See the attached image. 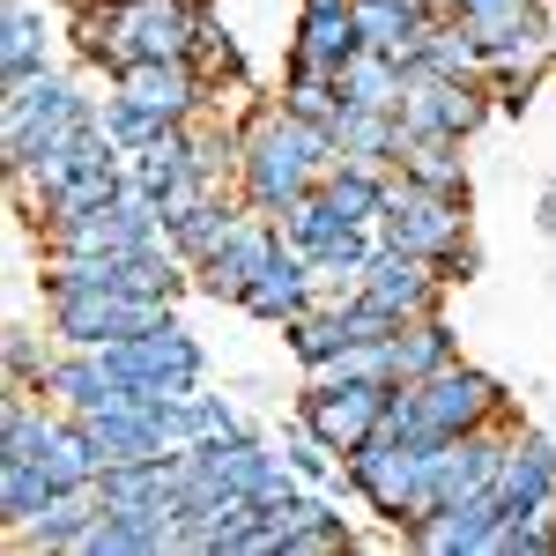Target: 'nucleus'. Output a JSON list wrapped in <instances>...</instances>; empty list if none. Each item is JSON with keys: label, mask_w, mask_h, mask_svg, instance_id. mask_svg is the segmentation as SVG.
I'll use <instances>...</instances> for the list:
<instances>
[{"label": "nucleus", "mask_w": 556, "mask_h": 556, "mask_svg": "<svg viewBox=\"0 0 556 556\" xmlns=\"http://www.w3.org/2000/svg\"><path fill=\"white\" fill-rule=\"evenodd\" d=\"M334 172H342V141H334V127H312V119H298V112H290V104H267V97L245 112L238 201L282 215L298 193L327 186Z\"/></svg>", "instance_id": "obj_1"}, {"label": "nucleus", "mask_w": 556, "mask_h": 556, "mask_svg": "<svg viewBox=\"0 0 556 556\" xmlns=\"http://www.w3.org/2000/svg\"><path fill=\"white\" fill-rule=\"evenodd\" d=\"M208 23V0H97L75 15V38H83V60L112 75L127 60H193Z\"/></svg>", "instance_id": "obj_2"}, {"label": "nucleus", "mask_w": 556, "mask_h": 556, "mask_svg": "<svg viewBox=\"0 0 556 556\" xmlns=\"http://www.w3.org/2000/svg\"><path fill=\"white\" fill-rule=\"evenodd\" d=\"M505 416H513V393L490 371L460 364V356L445 371H430V379L393 386V401H386V430L393 438H460V430L505 424Z\"/></svg>", "instance_id": "obj_3"}, {"label": "nucleus", "mask_w": 556, "mask_h": 556, "mask_svg": "<svg viewBox=\"0 0 556 556\" xmlns=\"http://www.w3.org/2000/svg\"><path fill=\"white\" fill-rule=\"evenodd\" d=\"M89 119H97V104L60 67H38V75L8 83V172H23L30 156L60 149V141H75Z\"/></svg>", "instance_id": "obj_4"}, {"label": "nucleus", "mask_w": 556, "mask_h": 556, "mask_svg": "<svg viewBox=\"0 0 556 556\" xmlns=\"http://www.w3.org/2000/svg\"><path fill=\"white\" fill-rule=\"evenodd\" d=\"M379 238L393 253H424V260H445L468 245V193H438V186H416V178H386V223Z\"/></svg>", "instance_id": "obj_5"}, {"label": "nucleus", "mask_w": 556, "mask_h": 556, "mask_svg": "<svg viewBox=\"0 0 556 556\" xmlns=\"http://www.w3.org/2000/svg\"><path fill=\"white\" fill-rule=\"evenodd\" d=\"M60 349H112L127 334H149L172 319V298H134V290H75V298H45Z\"/></svg>", "instance_id": "obj_6"}, {"label": "nucleus", "mask_w": 556, "mask_h": 556, "mask_svg": "<svg viewBox=\"0 0 556 556\" xmlns=\"http://www.w3.org/2000/svg\"><path fill=\"white\" fill-rule=\"evenodd\" d=\"M497 112V97L490 83H475V75H438V67H408V89H401V134H453V141H468L482 119Z\"/></svg>", "instance_id": "obj_7"}, {"label": "nucleus", "mask_w": 556, "mask_h": 556, "mask_svg": "<svg viewBox=\"0 0 556 556\" xmlns=\"http://www.w3.org/2000/svg\"><path fill=\"white\" fill-rule=\"evenodd\" d=\"M386 401H393V386L386 379H312L298 401V424L319 430L334 453H356L364 438H379L386 430Z\"/></svg>", "instance_id": "obj_8"}, {"label": "nucleus", "mask_w": 556, "mask_h": 556, "mask_svg": "<svg viewBox=\"0 0 556 556\" xmlns=\"http://www.w3.org/2000/svg\"><path fill=\"white\" fill-rule=\"evenodd\" d=\"M104 356H112V371H119V379L149 386V393H164V401H186V393H201V371H208L201 342H193L178 319L149 327V334H127V342H112Z\"/></svg>", "instance_id": "obj_9"}, {"label": "nucleus", "mask_w": 556, "mask_h": 556, "mask_svg": "<svg viewBox=\"0 0 556 556\" xmlns=\"http://www.w3.org/2000/svg\"><path fill=\"white\" fill-rule=\"evenodd\" d=\"M275 253H282V223L245 201V208H238V223H230V238H223V245L193 267V290H208L215 304H245V290L267 275V260H275Z\"/></svg>", "instance_id": "obj_10"}, {"label": "nucleus", "mask_w": 556, "mask_h": 556, "mask_svg": "<svg viewBox=\"0 0 556 556\" xmlns=\"http://www.w3.org/2000/svg\"><path fill=\"white\" fill-rule=\"evenodd\" d=\"M112 97L141 104V112L164 119V127H193L215 104L208 75H201L193 60H127V67H112Z\"/></svg>", "instance_id": "obj_11"}, {"label": "nucleus", "mask_w": 556, "mask_h": 556, "mask_svg": "<svg viewBox=\"0 0 556 556\" xmlns=\"http://www.w3.org/2000/svg\"><path fill=\"white\" fill-rule=\"evenodd\" d=\"M445 267L438 260H424V253H393L386 245L379 260H371V275H364V298L379 304V312H393L401 327L408 319H430V312H445Z\"/></svg>", "instance_id": "obj_12"}, {"label": "nucleus", "mask_w": 556, "mask_h": 556, "mask_svg": "<svg viewBox=\"0 0 556 556\" xmlns=\"http://www.w3.org/2000/svg\"><path fill=\"white\" fill-rule=\"evenodd\" d=\"M312 304H319V282H312V260H304L298 245H282V253L267 260V275L245 290V312H253V319H267V327H282V334L298 327Z\"/></svg>", "instance_id": "obj_13"}, {"label": "nucleus", "mask_w": 556, "mask_h": 556, "mask_svg": "<svg viewBox=\"0 0 556 556\" xmlns=\"http://www.w3.org/2000/svg\"><path fill=\"white\" fill-rule=\"evenodd\" d=\"M356 52H364L356 0H327V8H304V15H298V38H290V60H298V67H327V75H342Z\"/></svg>", "instance_id": "obj_14"}, {"label": "nucleus", "mask_w": 556, "mask_h": 556, "mask_svg": "<svg viewBox=\"0 0 556 556\" xmlns=\"http://www.w3.org/2000/svg\"><path fill=\"white\" fill-rule=\"evenodd\" d=\"M104 519V497H97V482L89 490H52V505H45L23 534H8L15 549H30V556H75L83 549V534Z\"/></svg>", "instance_id": "obj_15"}, {"label": "nucleus", "mask_w": 556, "mask_h": 556, "mask_svg": "<svg viewBox=\"0 0 556 556\" xmlns=\"http://www.w3.org/2000/svg\"><path fill=\"white\" fill-rule=\"evenodd\" d=\"M334 141H342V164L393 172V156H401V119H393V112H364V104H342Z\"/></svg>", "instance_id": "obj_16"}, {"label": "nucleus", "mask_w": 556, "mask_h": 556, "mask_svg": "<svg viewBox=\"0 0 556 556\" xmlns=\"http://www.w3.org/2000/svg\"><path fill=\"white\" fill-rule=\"evenodd\" d=\"M393 172L416 178V186H438V193H468V164H460V141L453 134H401Z\"/></svg>", "instance_id": "obj_17"}, {"label": "nucleus", "mask_w": 556, "mask_h": 556, "mask_svg": "<svg viewBox=\"0 0 556 556\" xmlns=\"http://www.w3.org/2000/svg\"><path fill=\"white\" fill-rule=\"evenodd\" d=\"M401 89H408V67L393 60V52H356L342 67V104H364V112H393L401 119Z\"/></svg>", "instance_id": "obj_18"}, {"label": "nucleus", "mask_w": 556, "mask_h": 556, "mask_svg": "<svg viewBox=\"0 0 556 556\" xmlns=\"http://www.w3.org/2000/svg\"><path fill=\"white\" fill-rule=\"evenodd\" d=\"M238 208H245V201H230V193H208L201 208H186L178 223H164V245H172V253L186 260V267H201V260H208L215 245L230 238V223H238Z\"/></svg>", "instance_id": "obj_19"}, {"label": "nucleus", "mask_w": 556, "mask_h": 556, "mask_svg": "<svg viewBox=\"0 0 556 556\" xmlns=\"http://www.w3.org/2000/svg\"><path fill=\"white\" fill-rule=\"evenodd\" d=\"M119 164H127V178H134V186H149V193L164 201V193H172L178 178L193 172V127H164L156 141H141V149H127Z\"/></svg>", "instance_id": "obj_20"}, {"label": "nucleus", "mask_w": 556, "mask_h": 556, "mask_svg": "<svg viewBox=\"0 0 556 556\" xmlns=\"http://www.w3.org/2000/svg\"><path fill=\"white\" fill-rule=\"evenodd\" d=\"M460 356V342H453V327H445V312H430V319H408L401 334H393V379H430V371H445Z\"/></svg>", "instance_id": "obj_21"}, {"label": "nucleus", "mask_w": 556, "mask_h": 556, "mask_svg": "<svg viewBox=\"0 0 556 556\" xmlns=\"http://www.w3.org/2000/svg\"><path fill=\"white\" fill-rule=\"evenodd\" d=\"M386 178H393V172H364V164H342V172L327 178L319 193H327V208L342 215L349 230H379V223H386Z\"/></svg>", "instance_id": "obj_22"}, {"label": "nucleus", "mask_w": 556, "mask_h": 556, "mask_svg": "<svg viewBox=\"0 0 556 556\" xmlns=\"http://www.w3.org/2000/svg\"><path fill=\"white\" fill-rule=\"evenodd\" d=\"M0 67H8V83H23V75L52 67V60H45V8H38V0H8V23H0Z\"/></svg>", "instance_id": "obj_23"}, {"label": "nucleus", "mask_w": 556, "mask_h": 556, "mask_svg": "<svg viewBox=\"0 0 556 556\" xmlns=\"http://www.w3.org/2000/svg\"><path fill=\"white\" fill-rule=\"evenodd\" d=\"M453 23H460V30H475V38H482V52H490V45L519 38V30L549 23V15H542V0H460V8H453Z\"/></svg>", "instance_id": "obj_24"}, {"label": "nucleus", "mask_w": 556, "mask_h": 556, "mask_svg": "<svg viewBox=\"0 0 556 556\" xmlns=\"http://www.w3.org/2000/svg\"><path fill=\"white\" fill-rule=\"evenodd\" d=\"M45 505H52V475L38 460H0V519H8V534H23Z\"/></svg>", "instance_id": "obj_25"}, {"label": "nucleus", "mask_w": 556, "mask_h": 556, "mask_svg": "<svg viewBox=\"0 0 556 556\" xmlns=\"http://www.w3.org/2000/svg\"><path fill=\"white\" fill-rule=\"evenodd\" d=\"M282 104H290L298 119H312V127H334V119H342V75H327V67H298V60H290Z\"/></svg>", "instance_id": "obj_26"}, {"label": "nucleus", "mask_w": 556, "mask_h": 556, "mask_svg": "<svg viewBox=\"0 0 556 556\" xmlns=\"http://www.w3.org/2000/svg\"><path fill=\"white\" fill-rule=\"evenodd\" d=\"M424 67H438V75H475V83H482L490 52H482L475 30H460L453 15H438V23H430V38H424Z\"/></svg>", "instance_id": "obj_27"}, {"label": "nucleus", "mask_w": 556, "mask_h": 556, "mask_svg": "<svg viewBox=\"0 0 556 556\" xmlns=\"http://www.w3.org/2000/svg\"><path fill=\"white\" fill-rule=\"evenodd\" d=\"M275 223H282V245H298L304 260H312L327 238H334V230H342V215L327 208V193H319V186H312V193H298V201L275 215Z\"/></svg>", "instance_id": "obj_28"}, {"label": "nucleus", "mask_w": 556, "mask_h": 556, "mask_svg": "<svg viewBox=\"0 0 556 556\" xmlns=\"http://www.w3.org/2000/svg\"><path fill=\"white\" fill-rule=\"evenodd\" d=\"M497 556H556V505H542V513H505Z\"/></svg>", "instance_id": "obj_29"}, {"label": "nucleus", "mask_w": 556, "mask_h": 556, "mask_svg": "<svg viewBox=\"0 0 556 556\" xmlns=\"http://www.w3.org/2000/svg\"><path fill=\"white\" fill-rule=\"evenodd\" d=\"M282 460L298 468V482H334V475H342V453H334L319 430H304V424H290V445H282Z\"/></svg>", "instance_id": "obj_30"}, {"label": "nucleus", "mask_w": 556, "mask_h": 556, "mask_svg": "<svg viewBox=\"0 0 556 556\" xmlns=\"http://www.w3.org/2000/svg\"><path fill=\"white\" fill-rule=\"evenodd\" d=\"M52 364H60V356H52V349H45L23 319H15V327H8V386H38V393H45Z\"/></svg>", "instance_id": "obj_31"}, {"label": "nucleus", "mask_w": 556, "mask_h": 556, "mask_svg": "<svg viewBox=\"0 0 556 556\" xmlns=\"http://www.w3.org/2000/svg\"><path fill=\"white\" fill-rule=\"evenodd\" d=\"M97 119H104V134H112V141H119V156L164 134V119H149L141 104H127V97H104V104H97Z\"/></svg>", "instance_id": "obj_32"}, {"label": "nucleus", "mask_w": 556, "mask_h": 556, "mask_svg": "<svg viewBox=\"0 0 556 556\" xmlns=\"http://www.w3.org/2000/svg\"><path fill=\"white\" fill-rule=\"evenodd\" d=\"M186 408H193V430H201V445H230V438H245V416H238L223 393H186Z\"/></svg>", "instance_id": "obj_33"}, {"label": "nucleus", "mask_w": 556, "mask_h": 556, "mask_svg": "<svg viewBox=\"0 0 556 556\" xmlns=\"http://www.w3.org/2000/svg\"><path fill=\"white\" fill-rule=\"evenodd\" d=\"M542 230H549V238H556V186H549V193H542Z\"/></svg>", "instance_id": "obj_34"}, {"label": "nucleus", "mask_w": 556, "mask_h": 556, "mask_svg": "<svg viewBox=\"0 0 556 556\" xmlns=\"http://www.w3.org/2000/svg\"><path fill=\"white\" fill-rule=\"evenodd\" d=\"M45 8H67V15H83V8H97V0H45Z\"/></svg>", "instance_id": "obj_35"}, {"label": "nucleus", "mask_w": 556, "mask_h": 556, "mask_svg": "<svg viewBox=\"0 0 556 556\" xmlns=\"http://www.w3.org/2000/svg\"><path fill=\"white\" fill-rule=\"evenodd\" d=\"M424 8H430V15H453V8H460V0H424Z\"/></svg>", "instance_id": "obj_36"}]
</instances>
